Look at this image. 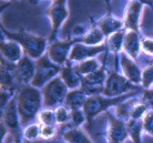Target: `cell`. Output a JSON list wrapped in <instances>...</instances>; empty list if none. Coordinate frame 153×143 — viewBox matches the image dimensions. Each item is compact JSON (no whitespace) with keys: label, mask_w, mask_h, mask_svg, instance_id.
I'll return each mask as SVG.
<instances>
[{"label":"cell","mask_w":153,"mask_h":143,"mask_svg":"<svg viewBox=\"0 0 153 143\" xmlns=\"http://www.w3.org/2000/svg\"><path fill=\"white\" fill-rule=\"evenodd\" d=\"M13 143H20V138H19V136L17 134V136H15V142Z\"/></svg>","instance_id":"36"},{"label":"cell","mask_w":153,"mask_h":143,"mask_svg":"<svg viewBox=\"0 0 153 143\" xmlns=\"http://www.w3.org/2000/svg\"><path fill=\"white\" fill-rule=\"evenodd\" d=\"M104 50L103 46H83V44H76L73 46L70 52L69 59L71 61H80L83 59H91V57L100 53Z\"/></svg>","instance_id":"10"},{"label":"cell","mask_w":153,"mask_h":143,"mask_svg":"<svg viewBox=\"0 0 153 143\" xmlns=\"http://www.w3.org/2000/svg\"><path fill=\"white\" fill-rule=\"evenodd\" d=\"M141 46L144 52L153 54V40H151V39H144V40L142 41Z\"/></svg>","instance_id":"34"},{"label":"cell","mask_w":153,"mask_h":143,"mask_svg":"<svg viewBox=\"0 0 153 143\" xmlns=\"http://www.w3.org/2000/svg\"><path fill=\"white\" fill-rule=\"evenodd\" d=\"M152 2H153V0H152Z\"/></svg>","instance_id":"39"},{"label":"cell","mask_w":153,"mask_h":143,"mask_svg":"<svg viewBox=\"0 0 153 143\" xmlns=\"http://www.w3.org/2000/svg\"><path fill=\"white\" fill-rule=\"evenodd\" d=\"M134 94H135V92H129L126 96H122V97L102 98L100 96H92V97L88 98L83 105V112L87 116V120L90 123L92 118L96 116L98 113L103 112L109 107L118 104L120 102H122L126 98L132 97Z\"/></svg>","instance_id":"3"},{"label":"cell","mask_w":153,"mask_h":143,"mask_svg":"<svg viewBox=\"0 0 153 143\" xmlns=\"http://www.w3.org/2000/svg\"><path fill=\"white\" fill-rule=\"evenodd\" d=\"M142 127H143V131L146 133L153 136V111H149L143 116Z\"/></svg>","instance_id":"27"},{"label":"cell","mask_w":153,"mask_h":143,"mask_svg":"<svg viewBox=\"0 0 153 143\" xmlns=\"http://www.w3.org/2000/svg\"><path fill=\"white\" fill-rule=\"evenodd\" d=\"M71 119H72L74 125H79L80 123H82L84 121V118H87L84 112H82L80 109H76V110H71Z\"/></svg>","instance_id":"33"},{"label":"cell","mask_w":153,"mask_h":143,"mask_svg":"<svg viewBox=\"0 0 153 143\" xmlns=\"http://www.w3.org/2000/svg\"><path fill=\"white\" fill-rule=\"evenodd\" d=\"M63 139L68 143H92L84 132L79 128H71L63 133Z\"/></svg>","instance_id":"21"},{"label":"cell","mask_w":153,"mask_h":143,"mask_svg":"<svg viewBox=\"0 0 153 143\" xmlns=\"http://www.w3.org/2000/svg\"><path fill=\"white\" fill-rule=\"evenodd\" d=\"M61 76L63 82H65V84H67V87L70 88V89H76V88H78L82 83V81H81L80 78H79V73L73 68L68 67V68L62 69Z\"/></svg>","instance_id":"20"},{"label":"cell","mask_w":153,"mask_h":143,"mask_svg":"<svg viewBox=\"0 0 153 143\" xmlns=\"http://www.w3.org/2000/svg\"><path fill=\"white\" fill-rule=\"evenodd\" d=\"M99 69H100V64L94 59H88L87 61L81 62L76 67H74V70H76L78 73H81V74L92 73V72H94V71H97V70Z\"/></svg>","instance_id":"23"},{"label":"cell","mask_w":153,"mask_h":143,"mask_svg":"<svg viewBox=\"0 0 153 143\" xmlns=\"http://www.w3.org/2000/svg\"><path fill=\"white\" fill-rule=\"evenodd\" d=\"M105 79V73H104L103 67L100 68L92 73L87 74L82 79L81 83V89L83 90L85 94H98L100 92H103V82Z\"/></svg>","instance_id":"7"},{"label":"cell","mask_w":153,"mask_h":143,"mask_svg":"<svg viewBox=\"0 0 153 143\" xmlns=\"http://www.w3.org/2000/svg\"><path fill=\"white\" fill-rule=\"evenodd\" d=\"M65 2L67 0H54L51 7L47 11V13L50 16L51 23H52V31L50 35V40L54 38V35L57 33L59 27L68 17V9L65 8Z\"/></svg>","instance_id":"8"},{"label":"cell","mask_w":153,"mask_h":143,"mask_svg":"<svg viewBox=\"0 0 153 143\" xmlns=\"http://www.w3.org/2000/svg\"><path fill=\"white\" fill-rule=\"evenodd\" d=\"M25 143H41L40 141H33V140H27L25 141Z\"/></svg>","instance_id":"35"},{"label":"cell","mask_w":153,"mask_h":143,"mask_svg":"<svg viewBox=\"0 0 153 143\" xmlns=\"http://www.w3.org/2000/svg\"><path fill=\"white\" fill-rule=\"evenodd\" d=\"M35 74V66L28 58H22L16 66L15 78L20 83H28Z\"/></svg>","instance_id":"11"},{"label":"cell","mask_w":153,"mask_h":143,"mask_svg":"<svg viewBox=\"0 0 153 143\" xmlns=\"http://www.w3.org/2000/svg\"><path fill=\"white\" fill-rule=\"evenodd\" d=\"M67 88H68L67 84L60 78L51 80L43 90L45 105L52 108L62 102L65 98H67Z\"/></svg>","instance_id":"5"},{"label":"cell","mask_w":153,"mask_h":143,"mask_svg":"<svg viewBox=\"0 0 153 143\" xmlns=\"http://www.w3.org/2000/svg\"><path fill=\"white\" fill-rule=\"evenodd\" d=\"M140 10H141V4L139 1H133L132 4L129 6L128 10L126 12V27L130 28L133 31L138 32V20L139 15H140Z\"/></svg>","instance_id":"16"},{"label":"cell","mask_w":153,"mask_h":143,"mask_svg":"<svg viewBox=\"0 0 153 143\" xmlns=\"http://www.w3.org/2000/svg\"><path fill=\"white\" fill-rule=\"evenodd\" d=\"M123 41H124V38H123V32L122 31H117L114 32L112 36H110V38L108 40V44L111 48L112 50L118 52V51L121 50V48L123 46Z\"/></svg>","instance_id":"25"},{"label":"cell","mask_w":153,"mask_h":143,"mask_svg":"<svg viewBox=\"0 0 153 143\" xmlns=\"http://www.w3.org/2000/svg\"><path fill=\"white\" fill-rule=\"evenodd\" d=\"M31 2H33V4H35V2H37V1H38V0H30Z\"/></svg>","instance_id":"38"},{"label":"cell","mask_w":153,"mask_h":143,"mask_svg":"<svg viewBox=\"0 0 153 143\" xmlns=\"http://www.w3.org/2000/svg\"><path fill=\"white\" fill-rule=\"evenodd\" d=\"M39 121L41 124H49V125H56L57 119H56V113L52 112L51 110H45L39 114Z\"/></svg>","instance_id":"26"},{"label":"cell","mask_w":153,"mask_h":143,"mask_svg":"<svg viewBox=\"0 0 153 143\" xmlns=\"http://www.w3.org/2000/svg\"><path fill=\"white\" fill-rule=\"evenodd\" d=\"M122 69L123 72L126 74V79H129L130 81L139 83L142 80V73L140 69L138 68V66L133 63L129 58H126V56H122Z\"/></svg>","instance_id":"15"},{"label":"cell","mask_w":153,"mask_h":143,"mask_svg":"<svg viewBox=\"0 0 153 143\" xmlns=\"http://www.w3.org/2000/svg\"><path fill=\"white\" fill-rule=\"evenodd\" d=\"M104 38L103 32L101 31L100 28H93L92 30H90L87 35L82 37V38H76L73 39V42H82L89 46H96L98 43L102 42Z\"/></svg>","instance_id":"19"},{"label":"cell","mask_w":153,"mask_h":143,"mask_svg":"<svg viewBox=\"0 0 153 143\" xmlns=\"http://www.w3.org/2000/svg\"><path fill=\"white\" fill-rule=\"evenodd\" d=\"M142 129H143L142 123L139 120L131 119V120L128 122V130H129V134H130L131 138L133 139L134 143H141L140 136H141Z\"/></svg>","instance_id":"24"},{"label":"cell","mask_w":153,"mask_h":143,"mask_svg":"<svg viewBox=\"0 0 153 143\" xmlns=\"http://www.w3.org/2000/svg\"><path fill=\"white\" fill-rule=\"evenodd\" d=\"M69 112L68 109L65 107H59L56 111V119H57V123H65L69 119Z\"/></svg>","instance_id":"30"},{"label":"cell","mask_w":153,"mask_h":143,"mask_svg":"<svg viewBox=\"0 0 153 143\" xmlns=\"http://www.w3.org/2000/svg\"><path fill=\"white\" fill-rule=\"evenodd\" d=\"M109 118L111 123L108 128V141L109 143H123L129 134L128 125H126L120 119L113 118L111 114H109Z\"/></svg>","instance_id":"9"},{"label":"cell","mask_w":153,"mask_h":143,"mask_svg":"<svg viewBox=\"0 0 153 143\" xmlns=\"http://www.w3.org/2000/svg\"><path fill=\"white\" fill-rule=\"evenodd\" d=\"M100 29L103 32L104 36H109L111 33H114L117 31L122 27V22L120 20L114 19L113 17L109 16V17H105L103 20H101L99 22Z\"/></svg>","instance_id":"22"},{"label":"cell","mask_w":153,"mask_h":143,"mask_svg":"<svg viewBox=\"0 0 153 143\" xmlns=\"http://www.w3.org/2000/svg\"><path fill=\"white\" fill-rule=\"evenodd\" d=\"M41 104L40 93L32 87H26L20 91L18 96V113L22 125L31 121L38 112Z\"/></svg>","instance_id":"1"},{"label":"cell","mask_w":153,"mask_h":143,"mask_svg":"<svg viewBox=\"0 0 153 143\" xmlns=\"http://www.w3.org/2000/svg\"><path fill=\"white\" fill-rule=\"evenodd\" d=\"M49 58L48 56H43L37 62V71L31 81L33 87H42L48 81H51L60 71V67L50 61Z\"/></svg>","instance_id":"4"},{"label":"cell","mask_w":153,"mask_h":143,"mask_svg":"<svg viewBox=\"0 0 153 143\" xmlns=\"http://www.w3.org/2000/svg\"><path fill=\"white\" fill-rule=\"evenodd\" d=\"M1 30L7 35V37L9 39H12V40L17 41L18 43H20L21 47L23 48L25 52L31 58H39L42 54V52L45 51L46 38L29 35L27 32H25L22 29L19 32H16V33H13V32L10 33V32L4 30V28H1Z\"/></svg>","instance_id":"2"},{"label":"cell","mask_w":153,"mask_h":143,"mask_svg":"<svg viewBox=\"0 0 153 143\" xmlns=\"http://www.w3.org/2000/svg\"><path fill=\"white\" fill-rule=\"evenodd\" d=\"M56 134V125H49V124H43L40 129V136L43 139H50Z\"/></svg>","instance_id":"31"},{"label":"cell","mask_w":153,"mask_h":143,"mask_svg":"<svg viewBox=\"0 0 153 143\" xmlns=\"http://www.w3.org/2000/svg\"><path fill=\"white\" fill-rule=\"evenodd\" d=\"M85 101H87V98H85V92L83 90H73L67 94L65 107L71 110H76V109L82 108Z\"/></svg>","instance_id":"17"},{"label":"cell","mask_w":153,"mask_h":143,"mask_svg":"<svg viewBox=\"0 0 153 143\" xmlns=\"http://www.w3.org/2000/svg\"><path fill=\"white\" fill-rule=\"evenodd\" d=\"M73 40L65 41V42H56L50 47L49 49V57L52 61L58 64H62L67 59L68 52L70 50L71 44H73Z\"/></svg>","instance_id":"12"},{"label":"cell","mask_w":153,"mask_h":143,"mask_svg":"<svg viewBox=\"0 0 153 143\" xmlns=\"http://www.w3.org/2000/svg\"><path fill=\"white\" fill-rule=\"evenodd\" d=\"M130 80H126L117 73H111L107 80V84L104 87L103 93L107 97H120L122 93L126 92L130 89H138L130 83Z\"/></svg>","instance_id":"6"},{"label":"cell","mask_w":153,"mask_h":143,"mask_svg":"<svg viewBox=\"0 0 153 143\" xmlns=\"http://www.w3.org/2000/svg\"><path fill=\"white\" fill-rule=\"evenodd\" d=\"M141 2H144V4H152V2H150L149 0H140Z\"/></svg>","instance_id":"37"},{"label":"cell","mask_w":153,"mask_h":143,"mask_svg":"<svg viewBox=\"0 0 153 143\" xmlns=\"http://www.w3.org/2000/svg\"><path fill=\"white\" fill-rule=\"evenodd\" d=\"M17 107H16V99H11V101L8 103V107L6 109V112L4 116V123L8 129H10L11 132L17 136L19 132V121L17 116Z\"/></svg>","instance_id":"13"},{"label":"cell","mask_w":153,"mask_h":143,"mask_svg":"<svg viewBox=\"0 0 153 143\" xmlns=\"http://www.w3.org/2000/svg\"><path fill=\"white\" fill-rule=\"evenodd\" d=\"M1 52L10 62H19L21 60V49L15 42H1Z\"/></svg>","instance_id":"18"},{"label":"cell","mask_w":153,"mask_h":143,"mask_svg":"<svg viewBox=\"0 0 153 143\" xmlns=\"http://www.w3.org/2000/svg\"><path fill=\"white\" fill-rule=\"evenodd\" d=\"M142 83L144 88H149L153 83V66L148 67L142 72Z\"/></svg>","instance_id":"29"},{"label":"cell","mask_w":153,"mask_h":143,"mask_svg":"<svg viewBox=\"0 0 153 143\" xmlns=\"http://www.w3.org/2000/svg\"><path fill=\"white\" fill-rule=\"evenodd\" d=\"M40 134V128L38 124H31L25 130V139L26 140H36Z\"/></svg>","instance_id":"28"},{"label":"cell","mask_w":153,"mask_h":143,"mask_svg":"<svg viewBox=\"0 0 153 143\" xmlns=\"http://www.w3.org/2000/svg\"><path fill=\"white\" fill-rule=\"evenodd\" d=\"M146 104H135L131 111V119H134V120H139L141 118L146 110Z\"/></svg>","instance_id":"32"},{"label":"cell","mask_w":153,"mask_h":143,"mask_svg":"<svg viewBox=\"0 0 153 143\" xmlns=\"http://www.w3.org/2000/svg\"><path fill=\"white\" fill-rule=\"evenodd\" d=\"M123 47L129 57H131L132 59H135L138 57L140 43H139V37L137 31H130L126 33V36L124 37V41H123Z\"/></svg>","instance_id":"14"}]
</instances>
